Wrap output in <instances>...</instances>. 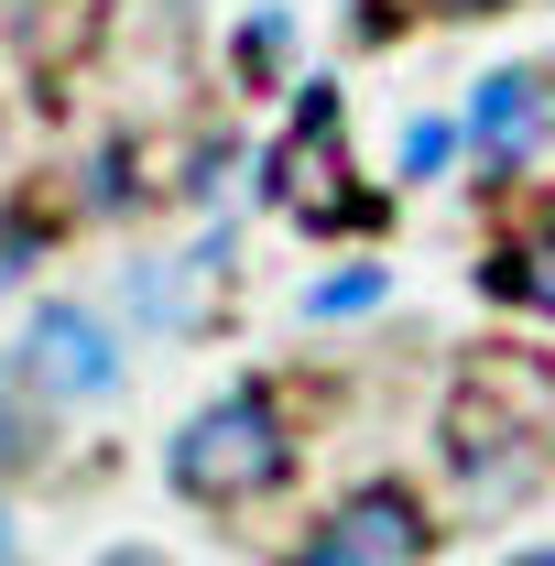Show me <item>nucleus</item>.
Listing matches in <instances>:
<instances>
[{"instance_id": "f257e3e1", "label": "nucleus", "mask_w": 555, "mask_h": 566, "mask_svg": "<svg viewBox=\"0 0 555 566\" xmlns=\"http://www.w3.org/2000/svg\"><path fill=\"white\" fill-rule=\"evenodd\" d=\"M273 480H283V415L262 381H240L175 424V491L186 501H240V491H273Z\"/></svg>"}, {"instance_id": "f03ea898", "label": "nucleus", "mask_w": 555, "mask_h": 566, "mask_svg": "<svg viewBox=\"0 0 555 566\" xmlns=\"http://www.w3.org/2000/svg\"><path fill=\"white\" fill-rule=\"evenodd\" d=\"M22 381H33L44 403H98V392L121 381V349H109V327H98L87 305H33V327H22Z\"/></svg>"}, {"instance_id": "7ed1b4c3", "label": "nucleus", "mask_w": 555, "mask_h": 566, "mask_svg": "<svg viewBox=\"0 0 555 566\" xmlns=\"http://www.w3.org/2000/svg\"><path fill=\"white\" fill-rule=\"evenodd\" d=\"M425 556V512L392 480H370V491H348L316 534H305V556L294 566H415Z\"/></svg>"}, {"instance_id": "20e7f679", "label": "nucleus", "mask_w": 555, "mask_h": 566, "mask_svg": "<svg viewBox=\"0 0 555 566\" xmlns=\"http://www.w3.org/2000/svg\"><path fill=\"white\" fill-rule=\"evenodd\" d=\"M555 120V76L545 66H490L480 98H469V153H480V175H512Z\"/></svg>"}, {"instance_id": "39448f33", "label": "nucleus", "mask_w": 555, "mask_h": 566, "mask_svg": "<svg viewBox=\"0 0 555 566\" xmlns=\"http://www.w3.org/2000/svg\"><path fill=\"white\" fill-rule=\"evenodd\" d=\"M490 283H501L512 305H534V316H555V218H523V229L501 240V262H490Z\"/></svg>"}, {"instance_id": "423d86ee", "label": "nucleus", "mask_w": 555, "mask_h": 566, "mask_svg": "<svg viewBox=\"0 0 555 566\" xmlns=\"http://www.w3.org/2000/svg\"><path fill=\"white\" fill-rule=\"evenodd\" d=\"M22 392H33V381H22V359H0V480H11V469H33V447H44V424H33Z\"/></svg>"}, {"instance_id": "0eeeda50", "label": "nucleus", "mask_w": 555, "mask_h": 566, "mask_svg": "<svg viewBox=\"0 0 555 566\" xmlns=\"http://www.w3.org/2000/svg\"><path fill=\"white\" fill-rule=\"evenodd\" d=\"M370 305H381V273L370 262H348V273L316 283V316H370Z\"/></svg>"}, {"instance_id": "6e6552de", "label": "nucleus", "mask_w": 555, "mask_h": 566, "mask_svg": "<svg viewBox=\"0 0 555 566\" xmlns=\"http://www.w3.org/2000/svg\"><path fill=\"white\" fill-rule=\"evenodd\" d=\"M469 132H447V120H415L404 132V175H447V153H458Z\"/></svg>"}, {"instance_id": "1a4fd4ad", "label": "nucleus", "mask_w": 555, "mask_h": 566, "mask_svg": "<svg viewBox=\"0 0 555 566\" xmlns=\"http://www.w3.org/2000/svg\"><path fill=\"white\" fill-rule=\"evenodd\" d=\"M436 11H447V22H480V11H501V0H436Z\"/></svg>"}, {"instance_id": "9d476101", "label": "nucleus", "mask_w": 555, "mask_h": 566, "mask_svg": "<svg viewBox=\"0 0 555 566\" xmlns=\"http://www.w3.org/2000/svg\"><path fill=\"white\" fill-rule=\"evenodd\" d=\"M0 556H11V523H0Z\"/></svg>"}, {"instance_id": "9b49d317", "label": "nucleus", "mask_w": 555, "mask_h": 566, "mask_svg": "<svg viewBox=\"0 0 555 566\" xmlns=\"http://www.w3.org/2000/svg\"><path fill=\"white\" fill-rule=\"evenodd\" d=\"M523 566H555V556H523Z\"/></svg>"}]
</instances>
